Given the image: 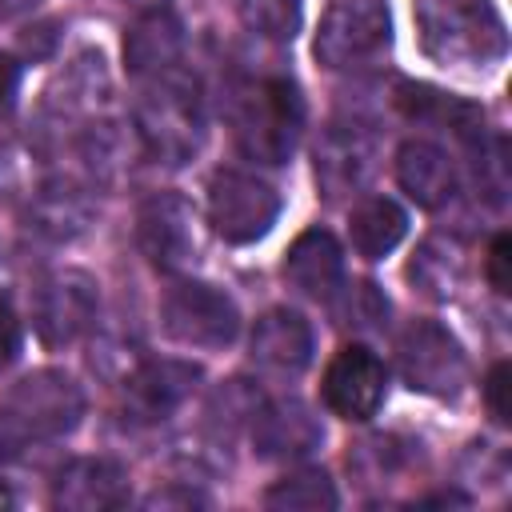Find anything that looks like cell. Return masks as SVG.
Instances as JSON below:
<instances>
[{
	"label": "cell",
	"mask_w": 512,
	"mask_h": 512,
	"mask_svg": "<svg viewBox=\"0 0 512 512\" xmlns=\"http://www.w3.org/2000/svg\"><path fill=\"white\" fill-rule=\"evenodd\" d=\"M424 52L444 68H488L508 52L492 0H412Z\"/></svg>",
	"instance_id": "1"
},
{
	"label": "cell",
	"mask_w": 512,
	"mask_h": 512,
	"mask_svg": "<svg viewBox=\"0 0 512 512\" xmlns=\"http://www.w3.org/2000/svg\"><path fill=\"white\" fill-rule=\"evenodd\" d=\"M136 132L144 148L164 164H188L204 140L200 116V88L196 76L180 72L176 64L156 72L144 96L136 100Z\"/></svg>",
	"instance_id": "2"
},
{
	"label": "cell",
	"mask_w": 512,
	"mask_h": 512,
	"mask_svg": "<svg viewBox=\"0 0 512 512\" xmlns=\"http://www.w3.org/2000/svg\"><path fill=\"white\" fill-rule=\"evenodd\" d=\"M232 124L244 156L264 164H284L296 152L304 128V96L288 76H264L240 88L232 104Z\"/></svg>",
	"instance_id": "3"
},
{
	"label": "cell",
	"mask_w": 512,
	"mask_h": 512,
	"mask_svg": "<svg viewBox=\"0 0 512 512\" xmlns=\"http://www.w3.org/2000/svg\"><path fill=\"white\" fill-rule=\"evenodd\" d=\"M80 416H84V392L72 376L56 372V368L28 372L0 400V424L12 440V448H20L28 440H56V436L72 432L80 424Z\"/></svg>",
	"instance_id": "4"
},
{
	"label": "cell",
	"mask_w": 512,
	"mask_h": 512,
	"mask_svg": "<svg viewBox=\"0 0 512 512\" xmlns=\"http://www.w3.org/2000/svg\"><path fill=\"white\" fill-rule=\"evenodd\" d=\"M160 328L168 332V340H176L184 348L216 352L236 340L240 312L220 288L200 284V280H180L160 300Z\"/></svg>",
	"instance_id": "5"
},
{
	"label": "cell",
	"mask_w": 512,
	"mask_h": 512,
	"mask_svg": "<svg viewBox=\"0 0 512 512\" xmlns=\"http://www.w3.org/2000/svg\"><path fill=\"white\" fill-rule=\"evenodd\" d=\"M280 216V196L268 180L252 176V172H236L224 168L212 176L208 184V220L216 228V236H224L228 244H252L260 240Z\"/></svg>",
	"instance_id": "6"
},
{
	"label": "cell",
	"mask_w": 512,
	"mask_h": 512,
	"mask_svg": "<svg viewBox=\"0 0 512 512\" xmlns=\"http://www.w3.org/2000/svg\"><path fill=\"white\" fill-rule=\"evenodd\" d=\"M136 244L160 272H184L200 256L196 208L180 192H156L136 212Z\"/></svg>",
	"instance_id": "7"
},
{
	"label": "cell",
	"mask_w": 512,
	"mask_h": 512,
	"mask_svg": "<svg viewBox=\"0 0 512 512\" xmlns=\"http://www.w3.org/2000/svg\"><path fill=\"white\" fill-rule=\"evenodd\" d=\"M392 36V20L384 0H336L316 32V60L324 68H352L376 56Z\"/></svg>",
	"instance_id": "8"
},
{
	"label": "cell",
	"mask_w": 512,
	"mask_h": 512,
	"mask_svg": "<svg viewBox=\"0 0 512 512\" xmlns=\"http://www.w3.org/2000/svg\"><path fill=\"white\" fill-rule=\"evenodd\" d=\"M388 368L364 344H344L324 368V404L344 420H368L384 404Z\"/></svg>",
	"instance_id": "9"
},
{
	"label": "cell",
	"mask_w": 512,
	"mask_h": 512,
	"mask_svg": "<svg viewBox=\"0 0 512 512\" xmlns=\"http://www.w3.org/2000/svg\"><path fill=\"white\" fill-rule=\"evenodd\" d=\"M400 372L420 392L452 396L464 384V376H468V360H464L460 344L440 324L416 320L400 336Z\"/></svg>",
	"instance_id": "10"
},
{
	"label": "cell",
	"mask_w": 512,
	"mask_h": 512,
	"mask_svg": "<svg viewBox=\"0 0 512 512\" xmlns=\"http://www.w3.org/2000/svg\"><path fill=\"white\" fill-rule=\"evenodd\" d=\"M32 320L44 344H72L96 320V284L84 272H52L32 296Z\"/></svg>",
	"instance_id": "11"
},
{
	"label": "cell",
	"mask_w": 512,
	"mask_h": 512,
	"mask_svg": "<svg viewBox=\"0 0 512 512\" xmlns=\"http://www.w3.org/2000/svg\"><path fill=\"white\" fill-rule=\"evenodd\" d=\"M196 380L200 368L188 360H144L124 376V416L136 424H160L196 392Z\"/></svg>",
	"instance_id": "12"
},
{
	"label": "cell",
	"mask_w": 512,
	"mask_h": 512,
	"mask_svg": "<svg viewBox=\"0 0 512 512\" xmlns=\"http://www.w3.org/2000/svg\"><path fill=\"white\" fill-rule=\"evenodd\" d=\"M248 356L264 376L296 380L312 364V324L292 308H272L256 320Z\"/></svg>",
	"instance_id": "13"
},
{
	"label": "cell",
	"mask_w": 512,
	"mask_h": 512,
	"mask_svg": "<svg viewBox=\"0 0 512 512\" xmlns=\"http://www.w3.org/2000/svg\"><path fill=\"white\" fill-rule=\"evenodd\" d=\"M128 468L108 456H80L60 468L52 484V504L68 512H108L128 504Z\"/></svg>",
	"instance_id": "14"
},
{
	"label": "cell",
	"mask_w": 512,
	"mask_h": 512,
	"mask_svg": "<svg viewBox=\"0 0 512 512\" xmlns=\"http://www.w3.org/2000/svg\"><path fill=\"white\" fill-rule=\"evenodd\" d=\"M320 440L324 428L312 416V408L300 400H276L252 412V444L264 460H300L316 452Z\"/></svg>",
	"instance_id": "15"
},
{
	"label": "cell",
	"mask_w": 512,
	"mask_h": 512,
	"mask_svg": "<svg viewBox=\"0 0 512 512\" xmlns=\"http://www.w3.org/2000/svg\"><path fill=\"white\" fill-rule=\"evenodd\" d=\"M180 44H184V24H180L176 8L160 0L132 20L128 36H124V64L132 76H156L176 64Z\"/></svg>",
	"instance_id": "16"
},
{
	"label": "cell",
	"mask_w": 512,
	"mask_h": 512,
	"mask_svg": "<svg viewBox=\"0 0 512 512\" xmlns=\"http://www.w3.org/2000/svg\"><path fill=\"white\" fill-rule=\"evenodd\" d=\"M284 280L312 300H328L344 280V256L336 236L324 228H308L304 236H296L284 256Z\"/></svg>",
	"instance_id": "17"
},
{
	"label": "cell",
	"mask_w": 512,
	"mask_h": 512,
	"mask_svg": "<svg viewBox=\"0 0 512 512\" xmlns=\"http://www.w3.org/2000/svg\"><path fill=\"white\" fill-rule=\"evenodd\" d=\"M368 172H372V140L360 128L332 124L324 140L316 144V180L324 196L336 200V196L356 192Z\"/></svg>",
	"instance_id": "18"
},
{
	"label": "cell",
	"mask_w": 512,
	"mask_h": 512,
	"mask_svg": "<svg viewBox=\"0 0 512 512\" xmlns=\"http://www.w3.org/2000/svg\"><path fill=\"white\" fill-rule=\"evenodd\" d=\"M396 180L420 208H440L456 196V168L432 140H408L396 152Z\"/></svg>",
	"instance_id": "19"
},
{
	"label": "cell",
	"mask_w": 512,
	"mask_h": 512,
	"mask_svg": "<svg viewBox=\"0 0 512 512\" xmlns=\"http://www.w3.org/2000/svg\"><path fill=\"white\" fill-rule=\"evenodd\" d=\"M404 232H408V216L388 196H372V200H364V204L352 208L348 236H352V248L364 260H384L404 240Z\"/></svg>",
	"instance_id": "20"
},
{
	"label": "cell",
	"mask_w": 512,
	"mask_h": 512,
	"mask_svg": "<svg viewBox=\"0 0 512 512\" xmlns=\"http://www.w3.org/2000/svg\"><path fill=\"white\" fill-rule=\"evenodd\" d=\"M264 504L280 508V512H320V508H336L340 496H336L332 480L320 468H304V472H292V476L276 480L264 492Z\"/></svg>",
	"instance_id": "21"
},
{
	"label": "cell",
	"mask_w": 512,
	"mask_h": 512,
	"mask_svg": "<svg viewBox=\"0 0 512 512\" xmlns=\"http://www.w3.org/2000/svg\"><path fill=\"white\" fill-rule=\"evenodd\" d=\"M32 220H36V232L52 240H72L88 224V200L76 188H44L32 200Z\"/></svg>",
	"instance_id": "22"
},
{
	"label": "cell",
	"mask_w": 512,
	"mask_h": 512,
	"mask_svg": "<svg viewBox=\"0 0 512 512\" xmlns=\"http://www.w3.org/2000/svg\"><path fill=\"white\" fill-rule=\"evenodd\" d=\"M408 272L428 296H448L460 280V248L448 240H428Z\"/></svg>",
	"instance_id": "23"
},
{
	"label": "cell",
	"mask_w": 512,
	"mask_h": 512,
	"mask_svg": "<svg viewBox=\"0 0 512 512\" xmlns=\"http://www.w3.org/2000/svg\"><path fill=\"white\" fill-rule=\"evenodd\" d=\"M240 12L248 28H256L260 36H276V40L292 36L300 24V0H244Z\"/></svg>",
	"instance_id": "24"
},
{
	"label": "cell",
	"mask_w": 512,
	"mask_h": 512,
	"mask_svg": "<svg viewBox=\"0 0 512 512\" xmlns=\"http://www.w3.org/2000/svg\"><path fill=\"white\" fill-rule=\"evenodd\" d=\"M336 316H340V324H352V328H380L388 316V300L380 296L376 284L360 280L344 292V300L336 304Z\"/></svg>",
	"instance_id": "25"
},
{
	"label": "cell",
	"mask_w": 512,
	"mask_h": 512,
	"mask_svg": "<svg viewBox=\"0 0 512 512\" xmlns=\"http://www.w3.org/2000/svg\"><path fill=\"white\" fill-rule=\"evenodd\" d=\"M484 400H488V412L496 424H508V360L492 364L488 380H484Z\"/></svg>",
	"instance_id": "26"
},
{
	"label": "cell",
	"mask_w": 512,
	"mask_h": 512,
	"mask_svg": "<svg viewBox=\"0 0 512 512\" xmlns=\"http://www.w3.org/2000/svg\"><path fill=\"white\" fill-rule=\"evenodd\" d=\"M508 260H512V244H508V236H496L488 248V284L500 296H508Z\"/></svg>",
	"instance_id": "27"
},
{
	"label": "cell",
	"mask_w": 512,
	"mask_h": 512,
	"mask_svg": "<svg viewBox=\"0 0 512 512\" xmlns=\"http://www.w3.org/2000/svg\"><path fill=\"white\" fill-rule=\"evenodd\" d=\"M20 356V320L0 304V372Z\"/></svg>",
	"instance_id": "28"
},
{
	"label": "cell",
	"mask_w": 512,
	"mask_h": 512,
	"mask_svg": "<svg viewBox=\"0 0 512 512\" xmlns=\"http://www.w3.org/2000/svg\"><path fill=\"white\" fill-rule=\"evenodd\" d=\"M16 92H20V64H16L12 56L0 52V120L12 112Z\"/></svg>",
	"instance_id": "29"
},
{
	"label": "cell",
	"mask_w": 512,
	"mask_h": 512,
	"mask_svg": "<svg viewBox=\"0 0 512 512\" xmlns=\"http://www.w3.org/2000/svg\"><path fill=\"white\" fill-rule=\"evenodd\" d=\"M172 504H180V508H192V504H208L204 496H196V492H188V488H156L148 500H144V508H172Z\"/></svg>",
	"instance_id": "30"
},
{
	"label": "cell",
	"mask_w": 512,
	"mask_h": 512,
	"mask_svg": "<svg viewBox=\"0 0 512 512\" xmlns=\"http://www.w3.org/2000/svg\"><path fill=\"white\" fill-rule=\"evenodd\" d=\"M28 8H36V0H0V16H20Z\"/></svg>",
	"instance_id": "31"
},
{
	"label": "cell",
	"mask_w": 512,
	"mask_h": 512,
	"mask_svg": "<svg viewBox=\"0 0 512 512\" xmlns=\"http://www.w3.org/2000/svg\"><path fill=\"white\" fill-rule=\"evenodd\" d=\"M12 504H16V496H12V488H8L4 480H0V512H8Z\"/></svg>",
	"instance_id": "32"
},
{
	"label": "cell",
	"mask_w": 512,
	"mask_h": 512,
	"mask_svg": "<svg viewBox=\"0 0 512 512\" xmlns=\"http://www.w3.org/2000/svg\"><path fill=\"white\" fill-rule=\"evenodd\" d=\"M8 452H16V448H12V440H8V432H4V424H0V456H8Z\"/></svg>",
	"instance_id": "33"
}]
</instances>
